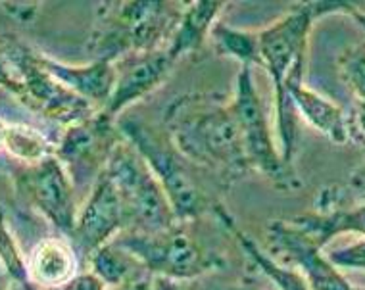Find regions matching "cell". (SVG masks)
I'll list each match as a JSON object with an SVG mask.
<instances>
[{"mask_svg":"<svg viewBox=\"0 0 365 290\" xmlns=\"http://www.w3.org/2000/svg\"><path fill=\"white\" fill-rule=\"evenodd\" d=\"M364 290H365V289H364Z\"/></svg>","mask_w":365,"mask_h":290,"instance_id":"cell-32","label":"cell"},{"mask_svg":"<svg viewBox=\"0 0 365 290\" xmlns=\"http://www.w3.org/2000/svg\"><path fill=\"white\" fill-rule=\"evenodd\" d=\"M284 96L294 106L296 115L300 114L315 131L322 133L334 145L348 143L346 112L340 106L317 95L315 90L304 85V73L290 77L284 85Z\"/></svg>","mask_w":365,"mask_h":290,"instance_id":"cell-14","label":"cell"},{"mask_svg":"<svg viewBox=\"0 0 365 290\" xmlns=\"http://www.w3.org/2000/svg\"><path fill=\"white\" fill-rule=\"evenodd\" d=\"M87 261L91 265V273L101 279L102 283L106 284V289L150 275L139 259L115 240L98 248Z\"/></svg>","mask_w":365,"mask_h":290,"instance_id":"cell-19","label":"cell"},{"mask_svg":"<svg viewBox=\"0 0 365 290\" xmlns=\"http://www.w3.org/2000/svg\"><path fill=\"white\" fill-rule=\"evenodd\" d=\"M29 279L37 290L58 289L79 275V256L70 239L46 237L33 247L27 258Z\"/></svg>","mask_w":365,"mask_h":290,"instance_id":"cell-15","label":"cell"},{"mask_svg":"<svg viewBox=\"0 0 365 290\" xmlns=\"http://www.w3.org/2000/svg\"><path fill=\"white\" fill-rule=\"evenodd\" d=\"M292 227L325 248L339 234H361L365 237V204L356 208H333L327 212L302 214L289 219Z\"/></svg>","mask_w":365,"mask_h":290,"instance_id":"cell-17","label":"cell"},{"mask_svg":"<svg viewBox=\"0 0 365 290\" xmlns=\"http://www.w3.org/2000/svg\"><path fill=\"white\" fill-rule=\"evenodd\" d=\"M2 150L21 165H35L54 156L56 145L35 127L26 123H8Z\"/></svg>","mask_w":365,"mask_h":290,"instance_id":"cell-20","label":"cell"},{"mask_svg":"<svg viewBox=\"0 0 365 290\" xmlns=\"http://www.w3.org/2000/svg\"><path fill=\"white\" fill-rule=\"evenodd\" d=\"M350 185H352L356 190H359V192H365V165L354 171L352 179H350Z\"/></svg>","mask_w":365,"mask_h":290,"instance_id":"cell-29","label":"cell"},{"mask_svg":"<svg viewBox=\"0 0 365 290\" xmlns=\"http://www.w3.org/2000/svg\"><path fill=\"white\" fill-rule=\"evenodd\" d=\"M125 231V212L121 206L120 195L110 181V177L102 171L96 179L87 200L79 206L76 219V229L70 240L76 248L77 256L88 259L93 254L115 237Z\"/></svg>","mask_w":365,"mask_h":290,"instance_id":"cell-11","label":"cell"},{"mask_svg":"<svg viewBox=\"0 0 365 290\" xmlns=\"http://www.w3.org/2000/svg\"><path fill=\"white\" fill-rule=\"evenodd\" d=\"M223 8H225V2H217V0H196V2L185 4L173 37L165 48L168 54L177 62L187 54H195L200 51L206 38L212 35L214 26L220 21L217 18Z\"/></svg>","mask_w":365,"mask_h":290,"instance_id":"cell-16","label":"cell"},{"mask_svg":"<svg viewBox=\"0 0 365 290\" xmlns=\"http://www.w3.org/2000/svg\"><path fill=\"white\" fill-rule=\"evenodd\" d=\"M0 267L6 273V277L12 281L16 286H24V289L37 290L33 286L31 279H29V265L27 258L21 252L18 240L14 237L12 229L8 225L6 214L0 208Z\"/></svg>","mask_w":365,"mask_h":290,"instance_id":"cell-22","label":"cell"},{"mask_svg":"<svg viewBox=\"0 0 365 290\" xmlns=\"http://www.w3.org/2000/svg\"><path fill=\"white\" fill-rule=\"evenodd\" d=\"M340 12L352 16V18L356 19V24H359V26L364 27L365 31V10H361V8L356 6V4H350V2H342V10H340Z\"/></svg>","mask_w":365,"mask_h":290,"instance_id":"cell-28","label":"cell"},{"mask_svg":"<svg viewBox=\"0 0 365 290\" xmlns=\"http://www.w3.org/2000/svg\"><path fill=\"white\" fill-rule=\"evenodd\" d=\"M339 73L356 102H365V43L350 46L339 58Z\"/></svg>","mask_w":365,"mask_h":290,"instance_id":"cell-23","label":"cell"},{"mask_svg":"<svg viewBox=\"0 0 365 290\" xmlns=\"http://www.w3.org/2000/svg\"><path fill=\"white\" fill-rule=\"evenodd\" d=\"M104 173L120 195L125 212V231L158 233L179 223L162 185L125 139L113 148Z\"/></svg>","mask_w":365,"mask_h":290,"instance_id":"cell-6","label":"cell"},{"mask_svg":"<svg viewBox=\"0 0 365 290\" xmlns=\"http://www.w3.org/2000/svg\"><path fill=\"white\" fill-rule=\"evenodd\" d=\"M215 217L225 225V229L229 233L233 234V239L237 240V244L242 252L250 258V261L254 264V267L258 269L265 279H269L271 283L275 284L277 290H312L306 283V279L300 275V273L289 267V265L281 264L279 259H275L269 252H265L264 248H259V244L256 240L246 234L242 229L235 223V219L231 215L227 214L223 206L215 209Z\"/></svg>","mask_w":365,"mask_h":290,"instance_id":"cell-18","label":"cell"},{"mask_svg":"<svg viewBox=\"0 0 365 290\" xmlns=\"http://www.w3.org/2000/svg\"><path fill=\"white\" fill-rule=\"evenodd\" d=\"M182 8L158 0L108 2L98 8L87 51L93 60L120 62L127 56L168 48Z\"/></svg>","mask_w":365,"mask_h":290,"instance_id":"cell-3","label":"cell"},{"mask_svg":"<svg viewBox=\"0 0 365 290\" xmlns=\"http://www.w3.org/2000/svg\"><path fill=\"white\" fill-rule=\"evenodd\" d=\"M265 234L275 259L294 265L312 290H354L340 269L329 261L323 248L292 227L289 219L271 221Z\"/></svg>","mask_w":365,"mask_h":290,"instance_id":"cell-10","label":"cell"},{"mask_svg":"<svg viewBox=\"0 0 365 290\" xmlns=\"http://www.w3.org/2000/svg\"><path fill=\"white\" fill-rule=\"evenodd\" d=\"M14 189L31 209L38 212L62 237L70 239L76 229L79 200L70 173L56 156L14 171Z\"/></svg>","mask_w":365,"mask_h":290,"instance_id":"cell-9","label":"cell"},{"mask_svg":"<svg viewBox=\"0 0 365 290\" xmlns=\"http://www.w3.org/2000/svg\"><path fill=\"white\" fill-rule=\"evenodd\" d=\"M175 63L165 48L143 52L115 62V85L106 108L101 112L110 115L112 120H120L127 108H131L164 85Z\"/></svg>","mask_w":365,"mask_h":290,"instance_id":"cell-12","label":"cell"},{"mask_svg":"<svg viewBox=\"0 0 365 290\" xmlns=\"http://www.w3.org/2000/svg\"><path fill=\"white\" fill-rule=\"evenodd\" d=\"M210 38L220 56L233 58L240 66H250V68L259 66L262 68L258 31H242V29L217 21L212 29Z\"/></svg>","mask_w":365,"mask_h":290,"instance_id":"cell-21","label":"cell"},{"mask_svg":"<svg viewBox=\"0 0 365 290\" xmlns=\"http://www.w3.org/2000/svg\"><path fill=\"white\" fill-rule=\"evenodd\" d=\"M48 290H108L106 284L102 283L101 279L93 275L91 271L79 273L76 277L71 279L70 283L62 284L58 289H48Z\"/></svg>","mask_w":365,"mask_h":290,"instance_id":"cell-26","label":"cell"},{"mask_svg":"<svg viewBox=\"0 0 365 290\" xmlns=\"http://www.w3.org/2000/svg\"><path fill=\"white\" fill-rule=\"evenodd\" d=\"M190 223H177L158 233L123 231L115 242L139 259L152 277L192 283L221 267L220 254L212 252L200 239L190 233Z\"/></svg>","mask_w":365,"mask_h":290,"instance_id":"cell-5","label":"cell"},{"mask_svg":"<svg viewBox=\"0 0 365 290\" xmlns=\"http://www.w3.org/2000/svg\"><path fill=\"white\" fill-rule=\"evenodd\" d=\"M118 127L162 185L179 223H192L202 215L215 214L220 204L198 183L195 177L198 167L177 150L168 133L131 115H121Z\"/></svg>","mask_w":365,"mask_h":290,"instance_id":"cell-4","label":"cell"},{"mask_svg":"<svg viewBox=\"0 0 365 290\" xmlns=\"http://www.w3.org/2000/svg\"><path fill=\"white\" fill-rule=\"evenodd\" d=\"M38 60L44 70L56 81L62 83L68 90L81 96L83 100L95 106L98 112L106 108L115 85V66L112 62L93 60L83 66H70V63L58 62L43 52H38Z\"/></svg>","mask_w":365,"mask_h":290,"instance_id":"cell-13","label":"cell"},{"mask_svg":"<svg viewBox=\"0 0 365 290\" xmlns=\"http://www.w3.org/2000/svg\"><path fill=\"white\" fill-rule=\"evenodd\" d=\"M231 106L239 121L245 152L252 171H258L271 183L283 190L300 189V179L294 170L283 162L281 150L275 145L273 129L265 114L264 102L258 93L250 66H240L235 83Z\"/></svg>","mask_w":365,"mask_h":290,"instance_id":"cell-7","label":"cell"},{"mask_svg":"<svg viewBox=\"0 0 365 290\" xmlns=\"http://www.w3.org/2000/svg\"><path fill=\"white\" fill-rule=\"evenodd\" d=\"M348 123V140H354L356 145L365 150V102H356L350 114H346Z\"/></svg>","mask_w":365,"mask_h":290,"instance_id":"cell-25","label":"cell"},{"mask_svg":"<svg viewBox=\"0 0 365 290\" xmlns=\"http://www.w3.org/2000/svg\"><path fill=\"white\" fill-rule=\"evenodd\" d=\"M121 139L118 120L104 112H95L87 120L63 127L60 139L54 143V156L70 173L76 190L88 189L91 192Z\"/></svg>","mask_w":365,"mask_h":290,"instance_id":"cell-8","label":"cell"},{"mask_svg":"<svg viewBox=\"0 0 365 290\" xmlns=\"http://www.w3.org/2000/svg\"><path fill=\"white\" fill-rule=\"evenodd\" d=\"M6 129H8V121H4L0 118V150L4 148V139H6Z\"/></svg>","mask_w":365,"mask_h":290,"instance_id":"cell-30","label":"cell"},{"mask_svg":"<svg viewBox=\"0 0 365 290\" xmlns=\"http://www.w3.org/2000/svg\"><path fill=\"white\" fill-rule=\"evenodd\" d=\"M165 133L190 164L233 181L250 173L231 100L217 95L179 96L165 110Z\"/></svg>","mask_w":365,"mask_h":290,"instance_id":"cell-1","label":"cell"},{"mask_svg":"<svg viewBox=\"0 0 365 290\" xmlns=\"http://www.w3.org/2000/svg\"><path fill=\"white\" fill-rule=\"evenodd\" d=\"M10 290H29V289H24V286H16V284H12V286H10Z\"/></svg>","mask_w":365,"mask_h":290,"instance_id":"cell-31","label":"cell"},{"mask_svg":"<svg viewBox=\"0 0 365 290\" xmlns=\"http://www.w3.org/2000/svg\"><path fill=\"white\" fill-rule=\"evenodd\" d=\"M327 258L336 269H350V271L365 273V239L352 242L348 247L336 248V250L327 254Z\"/></svg>","mask_w":365,"mask_h":290,"instance_id":"cell-24","label":"cell"},{"mask_svg":"<svg viewBox=\"0 0 365 290\" xmlns=\"http://www.w3.org/2000/svg\"><path fill=\"white\" fill-rule=\"evenodd\" d=\"M319 16L317 2L298 4L279 18L275 24L258 31L259 62L273 85L275 93V118H277L279 150L283 162L292 167L296 152V112L284 96V85L290 77L306 71L309 31Z\"/></svg>","mask_w":365,"mask_h":290,"instance_id":"cell-2","label":"cell"},{"mask_svg":"<svg viewBox=\"0 0 365 290\" xmlns=\"http://www.w3.org/2000/svg\"><path fill=\"white\" fill-rule=\"evenodd\" d=\"M152 275H145V277L133 279L129 283H123L120 286H112L108 290H152Z\"/></svg>","mask_w":365,"mask_h":290,"instance_id":"cell-27","label":"cell"}]
</instances>
